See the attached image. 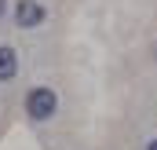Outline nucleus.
Wrapping results in <instances>:
<instances>
[{"label":"nucleus","mask_w":157,"mask_h":150,"mask_svg":"<svg viewBox=\"0 0 157 150\" xmlns=\"http://www.w3.org/2000/svg\"><path fill=\"white\" fill-rule=\"evenodd\" d=\"M59 110V95L51 92V88H33L29 95H26V113L33 117V121H51Z\"/></svg>","instance_id":"1"},{"label":"nucleus","mask_w":157,"mask_h":150,"mask_svg":"<svg viewBox=\"0 0 157 150\" xmlns=\"http://www.w3.org/2000/svg\"><path fill=\"white\" fill-rule=\"evenodd\" d=\"M15 22H18L22 30H37L40 22H44V7H40L37 0H18V7H15Z\"/></svg>","instance_id":"2"},{"label":"nucleus","mask_w":157,"mask_h":150,"mask_svg":"<svg viewBox=\"0 0 157 150\" xmlns=\"http://www.w3.org/2000/svg\"><path fill=\"white\" fill-rule=\"evenodd\" d=\"M15 73H18V59H15V51H11V48H0V81H11Z\"/></svg>","instance_id":"3"},{"label":"nucleus","mask_w":157,"mask_h":150,"mask_svg":"<svg viewBox=\"0 0 157 150\" xmlns=\"http://www.w3.org/2000/svg\"><path fill=\"white\" fill-rule=\"evenodd\" d=\"M146 150H157V139H150V143H146Z\"/></svg>","instance_id":"4"},{"label":"nucleus","mask_w":157,"mask_h":150,"mask_svg":"<svg viewBox=\"0 0 157 150\" xmlns=\"http://www.w3.org/2000/svg\"><path fill=\"white\" fill-rule=\"evenodd\" d=\"M0 15H4V0H0Z\"/></svg>","instance_id":"5"}]
</instances>
